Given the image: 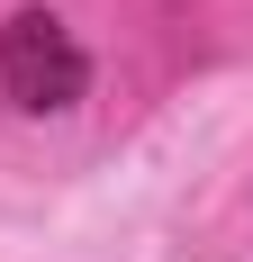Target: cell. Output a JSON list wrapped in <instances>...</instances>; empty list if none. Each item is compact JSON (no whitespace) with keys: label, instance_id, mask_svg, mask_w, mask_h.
Listing matches in <instances>:
<instances>
[{"label":"cell","instance_id":"obj_1","mask_svg":"<svg viewBox=\"0 0 253 262\" xmlns=\"http://www.w3.org/2000/svg\"><path fill=\"white\" fill-rule=\"evenodd\" d=\"M0 81H9L18 108H73L81 81H91V63H81V46L64 36V18L18 9V18L0 27Z\"/></svg>","mask_w":253,"mask_h":262}]
</instances>
